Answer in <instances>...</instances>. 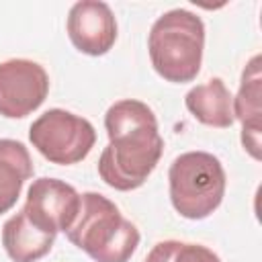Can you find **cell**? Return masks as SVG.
I'll return each mask as SVG.
<instances>
[{"instance_id": "cell-1", "label": "cell", "mask_w": 262, "mask_h": 262, "mask_svg": "<svg viewBox=\"0 0 262 262\" xmlns=\"http://www.w3.org/2000/svg\"><path fill=\"white\" fill-rule=\"evenodd\" d=\"M108 145L98 158V176L115 190L139 188L156 170L164 139L154 111L135 98H123L104 113Z\"/></svg>"}, {"instance_id": "cell-2", "label": "cell", "mask_w": 262, "mask_h": 262, "mask_svg": "<svg viewBox=\"0 0 262 262\" xmlns=\"http://www.w3.org/2000/svg\"><path fill=\"white\" fill-rule=\"evenodd\" d=\"M68 239L94 262H129L139 246V229L100 192L80 194V211Z\"/></svg>"}, {"instance_id": "cell-3", "label": "cell", "mask_w": 262, "mask_h": 262, "mask_svg": "<svg viewBox=\"0 0 262 262\" xmlns=\"http://www.w3.org/2000/svg\"><path fill=\"white\" fill-rule=\"evenodd\" d=\"M147 51L154 70L166 82H192L201 72L205 51V25L199 14L172 8L149 29Z\"/></svg>"}, {"instance_id": "cell-4", "label": "cell", "mask_w": 262, "mask_h": 262, "mask_svg": "<svg viewBox=\"0 0 262 262\" xmlns=\"http://www.w3.org/2000/svg\"><path fill=\"white\" fill-rule=\"evenodd\" d=\"M225 170L209 151H186L174 158L168 170L170 201L178 215L207 219L225 196Z\"/></svg>"}, {"instance_id": "cell-5", "label": "cell", "mask_w": 262, "mask_h": 262, "mask_svg": "<svg viewBox=\"0 0 262 262\" xmlns=\"http://www.w3.org/2000/svg\"><path fill=\"white\" fill-rule=\"evenodd\" d=\"M33 147L51 164L72 166L82 162L94 147L92 123L63 108H49L29 127Z\"/></svg>"}, {"instance_id": "cell-6", "label": "cell", "mask_w": 262, "mask_h": 262, "mask_svg": "<svg viewBox=\"0 0 262 262\" xmlns=\"http://www.w3.org/2000/svg\"><path fill=\"white\" fill-rule=\"evenodd\" d=\"M49 94V76L33 59L0 61V115L23 119L37 111Z\"/></svg>"}, {"instance_id": "cell-7", "label": "cell", "mask_w": 262, "mask_h": 262, "mask_svg": "<svg viewBox=\"0 0 262 262\" xmlns=\"http://www.w3.org/2000/svg\"><path fill=\"white\" fill-rule=\"evenodd\" d=\"M25 215L43 231H68L80 211V192L57 178H37L27 190Z\"/></svg>"}, {"instance_id": "cell-8", "label": "cell", "mask_w": 262, "mask_h": 262, "mask_svg": "<svg viewBox=\"0 0 262 262\" xmlns=\"http://www.w3.org/2000/svg\"><path fill=\"white\" fill-rule=\"evenodd\" d=\"M66 31L72 45L86 55L98 57L111 51L117 41V20L106 2L80 0L76 2L66 20Z\"/></svg>"}, {"instance_id": "cell-9", "label": "cell", "mask_w": 262, "mask_h": 262, "mask_svg": "<svg viewBox=\"0 0 262 262\" xmlns=\"http://www.w3.org/2000/svg\"><path fill=\"white\" fill-rule=\"evenodd\" d=\"M262 57L254 55L242 72L239 92L233 98V119L242 123V145L254 158L260 160V115H262Z\"/></svg>"}, {"instance_id": "cell-10", "label": "cell", "mask_w": 262, "mask_h": 262, "mask_svg": "<svg viewBox=\"0 0 262 262\" xmlns=\"http://www.w3.org/2000/svg\"><path fill=\"white\" fill-rule=\"evenodd\" d=\"M188 113L203 125L227 129L233 125V96L221 78H211L205 84L190 88L184 96Z\"/></svg>"}, {"instance_id": "cell-11", "label": "cell", "mask_w": 262, "mask_h": 262, "mask_svg": "<svg viewBox=\"0 0 262 262\" xmlns=\"http://www.w3.org/2000/svg\"><path fill=\"white\" fill-rule=\"evenodd\" d=\"M55 233L37 227L20 209L2 227V246L12 262H37L51 252Z\"/></svg>"}, {"instance_id": "cell-12", "label": "cell", "mask_w": 262, "mask_h": 262, "mask_svg": "<svg viewBox=\"0 0 262 262\" xmlns=\"http://www.w3.org/2000/svg\"><path fill=\"white\" fill-rule=\"evenodd\" d=\"M33 170V160L25 143L16 139H0V215L16 205Z\"/></svg>"}, {"instance_id": "cell-13", "label": "cell", "mask_w": 262, "mask_h": 262, "mask_svg": "<svg viewBox=\"0 0 262 262\" xmlns=\"http://www.w3.org/2000/svg\"><path fill=\"white\" fill-rule=\"evenodd\" d=\"M143 262H221V258L203 244L164 239L147 252Z\"/></svg>"}]
</instances>
